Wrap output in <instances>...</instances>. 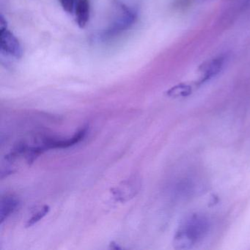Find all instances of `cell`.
I'll use <instances>...</instances> for the list:
<instances>
[{"instance_id": "8992f818", "label": "cell", "mask_w": 250, "mask_h": 250, "mask_svg": "<svg viewBox=\"0 0 250 250\" xmlns=\"http://www.w3.org/2000/svg\"><path fill=\"white\" fill-rule=\"evenodd\" d=\"M90 2L89 0H77L75 13L76 21L80 28H84L90 19Z\"/></svg>"}, {"instance_id": "7a4b0ae2", "label": "cell", "mask_w": 250, "mask_h": 250, "mask_svg": "<svg viewBox=\"0 0 250 250\" xmlns=\"http://www.w3.org/2000/svg\"><path fill=\"white\" fill-rule=\"evenodd\" d=\"M87 131H88V126L86 125L81 128L80 131H77L71 138L55 139L47 137V138L42 139V143L38 145V146L42 153L50 149L67 148V147L75 146L76 144L81 142L87 134Z\"/></svg>"}, {"instance_id": "9c48e42d", "label": "cell", "mask_w": 250, "mask_h": 250, "mask_svg": "<svg viewBox=\"0 0 250 250\" xmlns=\"http://www.w3.org/2000/svg\"><path fill=\"white\" fill-rule=\"evenodd\" d=\"M50 210V208L49 206H43V207L39 208L36 213H33V216L27 220L26 223V228H30L33 226L35 224L38 223L41 219H43Z\"/></svg>"}, {"instance_id": "3957f363", "label": "cell", "mask_w": 250, "mask_h": 250, "mask_svg": "<svg viewBox=\"0 0 250 250\" xmlns=\"http://www.w3.org/2000/svg\"><path fill=\"white\" fill-rule=\"evenodd\" d=\"M5 24L3 17L0 21V37H1V49L2 52L16 58H20L22 55V49L18 39L10 31Z\"/></svg>"}, {"instance_id": "8fae6325", "label": "cell", "mask_w": 250, "mask_h": 250, "mask_svg": "<svg viewBox=\"0 0 250 250\" xmlns=\"http://www.w3.org/2000/svg\"><path fill=\"white\" fill-rule=\"evenodd\" d=\"M110 248L112 249V250H121V247H120L118 244H115V243L114 242L111 243Z\"/></svg>"}, {"instance_id": "5b68a950", "label": "cell", "mask_w": 250, "mask_h": 250, "mask_svg": "<svg viewBox=\"0 0 250 250\" xmlns=\"http://www.w3.org/2000/svg\"><path fill=\"white\" fill-rule=\"evenodd\" d=\"M225 62V57L219 56L205 62L200 68L201 75L197 82V85H201L218 75L222 71Z\"/></svg>"}, {"instance_id": "30bf717a", "label": "cell", "mask_w": 250, "mask_h": 250, "mask_svg": "<svg viewBox=\"0 0 250 250\" xmlns=\"http://www.w3.org/2000/svg\"><path fill=\"white\" fill-rule=\"evenodd\" d=\"M62 9L68 14H73L75 9L77 0H59Z\"/></svg>"}, {"instance_id": "ba28073f", "label": "cell", "mask_w": 250, "mask_h": 250, "mask_svg": "<svg viewBox=\"0 0 250 250\" xmlns=\"http://www.w3.org/2000/svg\"><path fill=\"white\" fill-rule=\"evenodd\" d=\"M192 87L187 84H180L169 89L167 91V95L170 97H184L188 96L191 93Z\"/></svg>"}, {"instance_id": "52a82bcc", "label": "cell", "mask_w": 250, "mask_h": 250, "mask_svg": "<svg viewBox=\"0 0 250 250\" xmlns=\"http://www.w3.org/2000/svg\"><path fill=\"white\" fill-rule=\"evenodd\" d=\"M19 206V200L13 196H5L1 200L0 204V222L3 223Z\"/></svg>"}, {"instance_id": "277c9868", "label": "cell", "mask_w": 250, "mask_h": 250, "mask_svg": "<svg viewBox=\"0 0 250 250\" xmlns=\"http://www.w3.org/2000/svg\"><path fill=\"white\" fill-rule=\"evenodd\" d=\"M140 188V181L138 177L133 176L123 181L120 185L111 190L114 198L117 201L124 203L134 198Z\"/></svg>"}, {"instance_id": "6da1fadb", "label": "cell", "mask_w": 250, "mask_h": 250, "mask_svg": "<svg viewBox=\"0 0 250 250\" xmlns=\"http://www.w3.org/2000/svg\"><path fill=\"white\" fill-rule=\"evenodd\" d=\"M210 222L205 215L194 213L181 222L173 238L178 250H188L201 242L210 230Z\"/></svg>"}]
</instances>
